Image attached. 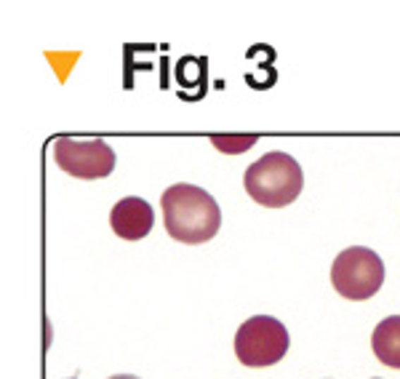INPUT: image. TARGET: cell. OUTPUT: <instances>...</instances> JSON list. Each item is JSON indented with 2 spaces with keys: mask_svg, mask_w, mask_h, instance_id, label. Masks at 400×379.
<instances>
[{
  "mask_svg": "<svg viewBox=\"0 0 400 379\" xmlns=\"http://www.w3.org/2000/svg\"><path fill=\"white\" fill-rule=\"evenodd\" d=\"M160 206L166 230L179 243H206L222 227V208L203 187L171 184L160 198Z\"/></svg>",
  "mask_w": 400,
  "mask_h": 379,
  "instance_id": "cell-1",
  "label": "cell"
},
{
  "mask_svg": "<svg viewBox=\"0 0 400 379\" xmlns=\"http://www.w3.org/2000/svg\"><path fill=\"white\" fill-rule=\"evenodd\" d=\"M243 184H246V193L259 206L283 208L299 198L304 187V174L302 166L289 152L272 150L246 169Z\"/></svg>",
  "mask_w": 400,
  "mask_h": 379,
  "instance_id": "cell-2",
  "label": "cell"
},
{
  "mask_svg": "<svg viewBox=\"0 0 400 379\" xmlns=\"http://www.w3.org/2000/svg\"><path fill=\"white\" fill-rule=\"evenodd\" d=\"M331 283L344 299L352 302L371 299L384 283V262L365 246H350L334 259Z\"/></svg>",
  "mask_w": 400,
  "mask_h": 379,
  "instance_id": "cell-3",
  "label": "cell"
},
{
  "mask_svg": "<svg viewBox=\"0 0 400 379\" xmlns=\"http://www.w3.org/2000/svg\"><path fill=\"white\" fill-rule=\"evenodd\" d=\"M289 329L272 315H254L235 334V355L243 366H275L289 353Z\"/></svg>",
  "mask_w": 400,
  "mask_h": 379,
  "instance_id": "cell-4",
  "label": "cell"
},
{
  "mask_svg": "<svg viewBox=\"0 0 400 379\" xmlns=\"http://www.w3.org/2000/svg\"><path fill=\"white\" fill-rule=\"evenodd\" d=\"M54 160L75 179H104L115 169V152L104 139L78 142L61 136L54 142Z\"/></svg>",
  "mask_w": 400,
  "mask_h": 379,
  "instance_id": "cell-5",
  "label": "cell"
},
{
  "mask_svg": "<svg viewBox=\"0 0 400 379\" xmlns=\"http://www.w3.org/2000/svg\"><path fill=\"white\" fill-rule=\"evenodd\" d=\"M109 224H112V233L123 241H142L155 224V211L145 198L128 195L112 206Z\"/></svg>",
  "mask_w": 400,
  "mask_h": 379,
  "instance_id": "cell-6",
  "label": "cell"
},
{
  "mask_svg": "<svg viewBox=\"0 0 400 379\" xmlns=\"http://www.w3.org/2000/svg\"><path fill=\"white\" fill-rule=\"evenodd\" d=\"M371 347L384 366L400 368V315H389L376 323L371 334Z\"/></svg>",
  "mask_w": 400,
  "mask_h": 379,
  "instance_id": "cell-7",
  "label": "cell"
},
{
  "mask_svg": "<svg viewBox=\"0 0 400 379\" xmlns=\"http://www.w3.org/2000/svg\"><path fill=\"white\" fill-rule=\"evenodd\" d=\"M259 136L256 134H246V136H211V142H214V147L217 150H222V152H246L248 147L254 145Z\"/></svg>",
  "mask_w": 400,
  "mask_h": 379,
  "instance_id": "cell-8",
  "label": "cell"
},
{
  "mask_svg": "<svg viewBox=\"0 0 400 379\" xmlns=\"http://www.w3.org/2000/svg\"><path fill=\"white\" fill-rule=\"evenodd\" d=\"M109 379H139V377H131V374H118V377H109Z\"/></svg>",
  "mask_w": 400,
  "mask_h": 379,
  "instance_id": "cell-9",
  "label": "cell"
},
{
  "mask_svg": "<svg viewBox=\"0 0 400 379\" xmlns=\"http://www.w3.org/2000/svg\"><path fill=\"white\" fill-rule=\"evenodd\" d=\"M70 379H75V377H70Z\"/></svg>",
  "mask_w": 400,
  "mask_h": 379,
  "instance_id": "cell-10",
  "label": "cell"
}]
</instances>
